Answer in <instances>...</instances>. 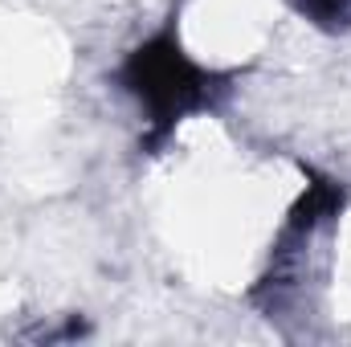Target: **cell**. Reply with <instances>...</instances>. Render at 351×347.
<instances>
[{"instance_id": "cell-1", "label": "cell", "mask_w": 351, "mask_h": 347, "mask_svg": "<svg viewBox=\"0 0 351 347\" xmlns=\"http://www.w3.org/2000/svg\"><path fill=\"white\" fill-rule=\"evenodd\" d=\"M114 82L143 106V115L152 123L147 147H156L172 135L180 119L217 106L229 94V86L237 82V74H221V70L200 66L180 45L176 29H160L156 37L127 49V58L114 70Z\"/></svg>"}, {"instance_id": "cell-2", "label": "cell", "mask_w": 351, "mask_h": 347, "mask_svg": "<svg viewBox=\"0 0 351 347\" xmlns=\"http://www.w3.org/2000/svg\"><path fill=\"white\" fill-rule=\"evenodd\" d=\"M306 25L323 33H348L351 29V0H286Z\"/></svg>"}]
</instances>
